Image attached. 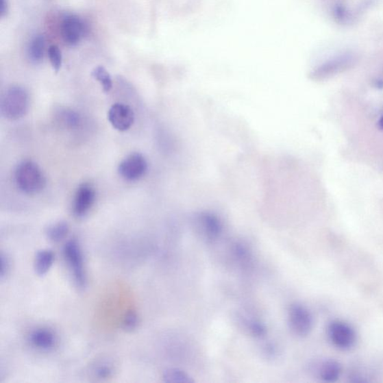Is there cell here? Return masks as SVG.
<instances>
[{
	"mask_svg": "<svg viewBox=\"0 0 383 383\" xmlns=\"http://www.w3.org/2000/svg\"><path fill=\"white\" fill-rule=\"evenodd\" d=\"M138 324V317L137 314L134 312H129L124 317L122 327L127 332H132L136 329Z\"/></svg>",
	"mask_w": 383,
	"mask_h": 383,
	"instance_id": "d6986e66",
	"label": "cell"
},
{
	"mask_svg": "<svg viewBox=\"0 0 383 383\" xmlns=\"http://www.w3.org/2000/svg\"><path fill=\"white\" fill-rule=\"evenodd\" d=\"M29 341L35 347L42 350L53 349L56 343L54 333L48 329H38L30 334Z\"/></svg>",
	"mask_w": 383,
	"mask_h": 383,
	"instance_id": "8fae6325",
	"label": "cell"
},
{
	"mask_svg": "<svg viewBox=\"0 0 383 383\" xmlns=\"http://www.w3.org/2000/svg\"><path fill=\"white\" fill-rule=\"evenodd\" d=\"M94 372L96 377L101 379H107L112 376L113 369L110 365L102 363L96 367Z\"/></svg>",
	"mask_w": 383,
	"mask_h": 383,
	"instance_id": "44dd1931",
	"label": "cell"
},
{
	"mask_svg": "<svg viewBox=\"0 0 383 383\" xmlns=\"http://www.w3.org/2000/svg\"><path fill=\"white\" fill-rule=\"evenodd\" d=\"M96 199V191L88 184H81L75 193L73 203V213L78 218L84 217L92 209Z\"/></svg>",
	"mask_w": 383,
	"mask_h": 383,
	"instance_id": "9c48e42d",
	"label": "cell"
},
{
	"mask_svg": "<svg viewBox=\"0 0 383 383\" xmlns=\"http://www.w3.org/2000/svg\"><path fill=\"white\" fill-rule=\"evenodd\" d=\"M249 330L252 336L258 338L264 337L267 332L264 325L262 323L258 321H251L250 323Z\"/></svg>",
	"mask_w": 383,
	"mask_h": 383,
	"instance_id": "7402d4cb",
	"label": "cell"
},
{
	"mask_svg": "<svg viewBox=\"0 0 383 383\" xmlns=\"http://www.w3.org/2000/svg\"><path fill=\"white\" fill-rule=\"evenodd\" d=\"M8 13H9V2H8V0H2L0 16H1L2 18H4L6 17Z\"/></svg>",
	"mask_w": 383,
	"mask_h": 383,
	"instance_id": "cb8c5ba5",
	"label": "cell"
},
{
	"mask_svg": "<svg viewBox=\"0 0 383 383\" xmlns=\"http://www.w3.org/2000/svg\"><path fill=\"white\" fill-rule=\"evenodd\" d=\"M148 170V162L140 153H130L120 162L119 174L125 180L136 182L140 180Z\"/></svg>",
	"mask_w": 383,
	"mask_h": 383,
	"instance_id": "8992f818",
	"label": "cell"
},
{
	"mask_svg": "<svg viewBox=\"0 0 383 383\" xmlns=\"http://www.w3.org/2000/svg\"><path fill=\"white\" fill-rule=\"evenodd\" d=\"M88 32L87 23L76 14H68L63 18L61 35L63 42L70 47L79 44Z\"/></svg>",
	"mask_w": 383,
	"mask_h": 383,
	"instance_id": "277c9868",
	"label": "cell"
},
{
	"mask_svg": "<svg viewBox=\"0 0 383 383\" xmlns=\"http://www.w3.org/2000/svg\"><path fill=\"white\" fill-rule=\"evenodd\" d=\"M328 333L332 345L343 351L351 349L356 343V333L347 323L339 321L331 322Z\"/></svg>",
	"mask_w": 383,
	"mask_h": 383,
	"instance_id": "5b68a950",
	"label": "cell"
},
{
	"mask_svg": "<svg viewBox=\"0 0 383 383\" xmlns=\"http://www.w3.org/2000/svg\"><path fill=\"white\" fill-rule=\"evenodd\" d=\"M14 179L18 188L28 195L40 193L47 184L42 169L32 160H24L18 164L15 169Z\"/></svg>",
	"mask_w": 383,
	"mask_h": 383,
	"instance_id": "6da1fadb",
	"label": "cell"
},
{
	"mask_svg": "<svg viewBox=\"0 0 383 383\" xmlns=\"http://www.w3.org/2000/svg\"><path fill=\"white\" fill-rule=\"evenodd\" d=\"M53 251L42 249L38 252L35 260V271L38 275H45L50 270L54 262Z\"/></svg>",
	"mask_w": 383,
	"mask_h": 383,
	"instance_id": "4fadbf2b",
	"label": "cell"
},
{
	"mask_svg": "<svg viewBox=\"0 0 383 383\" xmlns=\"http://www.w3.org/2000/svg\"><path fill=\"white\" fill-rule=\"evenodd\" d=\"M64 123L70 127H75L78 125L79 118L77 114L72 110H64L62 113Z\"/></svg>",
	"mask_w": 383,
	"mask_h": 383,
	"instance_id": "ffe728a7",
	"label": "cell"
},
{
	"mask_svg": "<svg viewBox=\"0 0 383 383\" xmlns=\"http://www.w3.org/2000/svg\"><path fill=\"white\" fill-rule=\"evenodd\" d=\"M69 232V224L66 222L60 221L49 226L46 230V235L49 240L57 243L66 238Z\"/></svg>",
	"mask_w": 383,
	"mask_h": 383,
	"instance_id": "9a60e30c",
	"label": "cell"
},
{
	"mask_svg": "<svg viewBox=\"0 0 383 383\" xmlns=\"http://www.w3.org/2000/svg\"><path fill=\"white\" fill-rule=\"evenodd\" d=\"M321 378L328 382H334L338 380L341 373V365L334 360H328L322 364L320 368Z\"/></svg>",
	"mask_w": 383,
	"mask_h": 383,
	"instance_id": "5bb4252c",
	"label": "cell"
},
{
	"mask_svg": "<svg viewBox=\"0 0 383 383\" xmlns=\"http://www.w3.org/2000/svg\"><path fill=\"white\" fill-rule=\"evenodd\" d=\"M11 268V262L10 258L3 252L1 254V271H0V279L3 281L9 274Z\"/></svg>",
	"mask_w": 383,
	"mask_h": 383,
	"instance_id": "603a6c76",
	"label": "cell"
},
{
	"mask_svg": "<svg viewBox=\"0 0 383 383\" xmlns=\"http://www.w3.org/2000/svg\"><path fill=\"white\" fill-rule=\"evenodd\" d=\"M46 38L42 34L32 37L27 47V57L29 62L34 64L42 63L45 59Z\"/></svg>",
	"mask_w": 383,
	"mask_h": 383,
	"instance_id": "30bf717a",
	"label": "cell"
},
{
	"mask_svg": "<svg viewBox=\"0 0 383 383\" xmlns=\"http://www.w3.org/2000/svg\"><path fill=\"white\" fill-rule=\"evenodd\" d=\"M108 120L114 128L124 132L134 125L135 115L132 108L128 105L116 103L109 110Z\"/></svg>",
	"mask_w": 383,
	"mask_h": 383,
	"instance_id": "ba28073f",
	"label": "cell"
},
{
	"mask_svg": "<svg viewBox=\"0 0 383 383\" xmlns=\"http://www.w3.org/2000/svg\"><path fill=\"white\" fill-rule=\"evenodd\" d=\"M29 108V95L20 86H12L7 89L1 101V112L4 118L16 121L26 115Z\"/></svg>",
	"mask_w": 383,
	"mask_h": 383,
	"instance_id": "7a4b0ae2",
	"label": "cell"
},
{
	"mask_svg": "<svg viewBox=\"0 0 383 383\" xmlns=\"http://www.w3.org/2000/svg\"><path fill=\"white\" fill-rule=\"evenodd\" d=\"M92 76L99 81L105 93H109L112 88V79L110 73L103 66H97L92 71Z\"/></svg>",
	"mask_w": 383,
	"mask_h": 383,
	"instance_id": "2e32d148",
	"label": "cell"
},
{
	"mask_svg": "<svg viewBox=\"0 0 383 383\" xmlns=\"http://www.w3.org/2000/svg\"><path fill=\"white\" fill-rule=\"evenodd\" d=\"M378 127L383 132V115L380 118L378 121Z\"/></svg>",
	"mask_w": 383,
	"mask_h": 383,
	"instance_id": "d4e9b609",
	"label": "cell"
},
{
	"mask_svg": "<svg viewBox=\"0 0 383 383\" xmlns=\"http://www.w3.org/2000/svg\"><path fill=\"white\" fill-rule=\"evenodd\" d=\"M288 320L291 329L298 336H307L312 330V315L304 306L292 305L289 309Z\"/></svg>",
	"mask_w": 383,
	"mask_h": 383,
	"instance_id": "52a82bcc",
	"label": "cell"
},
{
	"mask_svg": "<svg viewBox=\"0 0 383 383\" xmlns=\"http://www.w3.org/2000/svg\"><path fill=\"white\" fill-rule=\"evenodd\" d=\"M48 56L53 69L55 73H58L62 64V54L60 47L57 45H51L49 47Z\"/></svg>",
	"mask_w": 383,
	"mask_h": 383,
	"instance_id": "ac0fdd59",
	"label": "cell"
},
{
	"mask_svg": "<svg viewBox=\"0 0 383 383\" xmlns=\"http://www.w3.org/2000/svg\"><path fill=\"white\" fill-rule=\"evenodd\" d=\"M203 234L210 240L217 239L222 232V225L217 217L212 214H203L200 218Z\"/></svg>",
	"mask_w": 383,
	"mask_h": 383,
	"instance_id": "7c38bea8",
	"label": "cell"
},
{
	"mask_svg": "<svg viewBox=\"0 0 383 383\" xmlns=\"http://www.w3.org/2000/svg\"><path fill=\"white\" fill-rule=\"evenodd\" d=\"M64 256L69 264L73 281L79 289L86 287L87 278L82 251L75 240H69L64 247Z\"/></svg>",
	"mask_w": 383,
	"mask_h": 383,
	"instance_id": "3957f363",
	"label": "cell"
},
{
	"mask_svg": "<svg viewBox=\"0 0 383 383\" xmlns=\"http://www.w3.org/2000/svg\"><path fill=\"white\" fill-rule=\"evenodd\" d=\"M164 382L170 383H191L194 380L182 370L170 369L164 371L162 375Z\"/></svg>",
	"mask_w": 383,
	"mask_h": 383,
	"instance_id": "e0dca14e",
	"label": "cell"
}]
</instances>
